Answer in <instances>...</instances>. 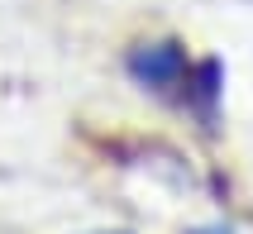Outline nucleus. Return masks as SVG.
I'll return each mask as SVG.
<instances>
[{
    "label": "nucleus",
    "mask_w": 253,
    "mask_h": 234,
    "mask_svg": "<svg viewBox=\"0 0 253 234\" xmlns=\"http://www.w3.org/2000/svg\"><path fill=\"white\" fill-rule=\"evenodd\" d=\"M186 72H191V62H186V48L182 43H143V48H134L129 53V77L143 86V91H158V96H168V91H177V86H186Z\"/></svg>",
    "instance_id": "obj_1"
},
{
    "label": "nucleus",
    "mask_w": 253,
    "mask_h": 234,
    "mask_svg": "<svg viewBox=\"0 0 253 234\" xmlns=\"http://www.w3.org/2000/svg\"><path fill=\"white\" fill-rule=\"evenodd\" d=\"M191 234H234V230H225V225H206V230H191Z\"/></svg>",
    "instance_id": "obj_2"
}]
</instances>
